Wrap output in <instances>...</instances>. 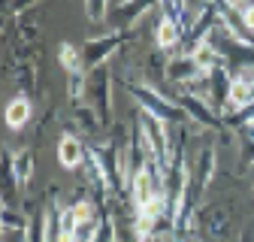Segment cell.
<instances>
[{
	"instance_id": "1",
	"label": "cell",
	"mask_w": 254,
	"mask_h": 242,
	"mask_svg": "<svg viewBox=\"0 0 254 242\" xmlns=\"http://www.w3.org/2000/svg\"><path fill=\"white\" fill-rule=\"evenodd\" d=\"M133 94H136L142 112H151V115H157L161 121H185V109L182 106H173L167 97L157 94L151 85L148 88H133Z\"/></svg>"
},
{
	"instance_id": "2",
	"label": "cell",
	"mask_w": 254,
	"mask_h": 242,
	"mask_svg": "<svg viewBox=\"0 0 254 242\" xmlns=\"http://www.w3.org/2000/svg\"><path fill=\"white\" fill-rule=\"evenodd\" d=\"M212 176H215V148H203L200 151V161H197V179L190 182V191L200 194L212 182Z\"/></svg>"
},
{
	"instance_id": "3",
	"label": "cell",
	"mask_w": 254,
	"mask_h": 242,
	"mask_svg": "<svg viewBox=\"0 0 254 242\" xmlns=\"http://www.w3.org/2000/svg\"><path fill=\"white\" fill-rule=\"evenodd\" d=\"M58 161L64 170H76L82 164V142L76 136H64L58 142Z\"/></svg>"
},
{
	"instance_id": "4",
	"label": "cell",
	"mask_w": 254,
	"mask_h": 242,
	"mask_svg": "<svg viewBox=\"0 0 254 242\" xmlns=\"http://www.w3.org/2000/svg\"><path fill=\"white\" fill-rule=\"evenodd\" d=\"M30 100L27 97H15V100H9V106H6V124L12 127V130H18V127H24L27 121H30Z\"/></svg>"
},
{
	"instance_id": "5",
	"label": "cell",
	"mask_w": 254,
	"mask_h": 242,
	"mask_svg": "<svg viewBox=\"0 0 254 242\" xmlns=\"http://www.w3.org/2000/svg\"><path fill=\"white\" fill-rule=\"evenodd\" d=\"M179 103H182V109H185V115H190V118H197V121H203L206 127H218V121H215V115H212V109L197 97H179Z\"/></svg>"
},
{
	"instance_id": "6",
	"label": "cell",
	"mask_w": 254,
	"mask_h": 242,
	"mask_svg": "<svg viewBox=\"0 0 254 242\" xmlns=\"http://www.w3.org/2000/svg\"><path fill=\"white\" fill-rule=\"evenodd\" d=\"M94 106H97L100 118H103V124H109V76L106 70H97V85H94Z\"/></svg>"
},
{
	"instance_id": "7",
	"label": "cell",
	"mask_w": 254,
	"mask_h": 242,
	"mask_svg": "<svg viewBox=\"0 0 254 242\" xmlns=\"http://www.w3.org/2000/svg\"><path fill=\"white\" fill-rule=\"evenodd\" d=\"M154 40H157L161 49H173L182 40V27L176 21H170V18H161L157 21V30H154Z\"/></svg>"
},
{
	"instance_id": "8",
	"label": "cell",
	"mask_w": 254,
	"mask_h": 242,
	"mask_svg": "<svg viewBox=\"0 0 254 242\" xmlns=\"http://www.w3.org/2000/svg\"><path fill=\"white\" fill-rule=\"evenodd\" d=\"M30 173H34V155L24 148V151H18V155L12 158V179L18 182V185H27Z\"/></svg>"
},
{
	"instance_id": "9",
	"label": "cell",
	"mask_w": 254,
	"mask_h": 242,
	"mask_svg": "<svg viewBox=\"0 0 254 242\" xmlns=\"http://www.w3.org/2000/svg\"><path fill=\"white\" fill-rule=\"evenodd\" d=\"M112 46H118V37H115V34H112V37H106V40H100V43L94 40V43L88 46V52H85V55H88V64H91V67H97L100 60L112 52Z\"/></svg>"
},
{
	"instance_id": "10",
	"label": "cell",
	"mask_w": 254,
	"mask_h": 242,
	"mask_svg": "<svg viewBox=\"0 0 254 242\" xmlns=\"http://www.w3.org/2000/svg\"><path fill=\"white\" fill-rule=\"evenodd\" d=\"M61 64L67 67V73H82V52L64 43L61 46Z\"/></svg>"
},
{
	"instance_id": "11",
	"label": "cell",
	"mask_w": 254,
	"mask_h": 242,
	"mask_svg": "<svg viewBox=\"0 0 254 242\" xmlns=\"http://www.w3.org/2000/svg\"><path fill=\"white\" fill-rule=\"evenodd\" d=\"M70 209H73V215H76V221H79V224H91V221H97V215H94V203H88V200H79V203H73Z\"/></svg>"
},
{
	"instance_id": "12",
	"label": "cell",
	"mask_w": 254,
	"mask_h": 242,
	"mask_svg": "<svg viewBox=\"0 0 254 242\" xmlns=\"http://www.w3.org/2000/svg\"><path fill=\"white\" fill-rule=\"evenodd\" d=\"M67 91H70V97H82V91H85V76H82V73H70Z\"/></svg>"
},
{
	"instance_id": "13",
	"label": "cell",
	"mask_w": 254,
	"mask_h": 242,
	"mask_svg": "<svg viewBox=\"0 0 254 242\" xmlns=\"http://www.w3.org/2000/svg\"><path fill=\"white\" fill-rule=\"evenodd\" d=\"M88 15H91V21H97V18L106 15V6L103 3H88Z\"/></svg>"
},
{
	"instance_id": "14",
	"label": "cell",
	"mask_w": 254,
	"mask_h": 242,
	"mask_svg": "<svg viewBox=\"0 0 254 242\" xmlns=\"http://www.w3.org/2000/svg\"><path fill=\"white\" fill-rule=\"evenodd\" d=\"M242 136H245V142L254 145V121H245V124H242Z\"/></svg>"
}]
</instances>
